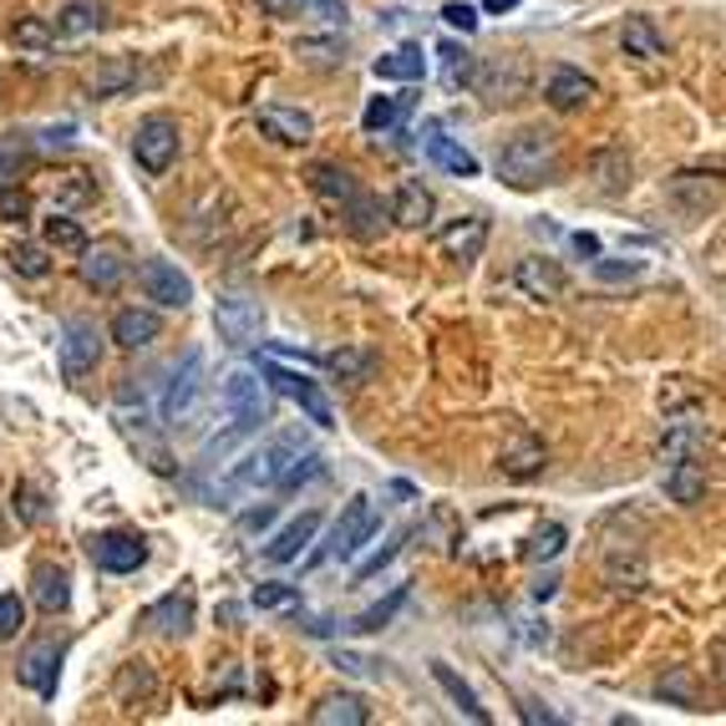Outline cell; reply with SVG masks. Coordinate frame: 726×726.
Returning a JSON list of instances; mask_svg holds the SVG:
<instances>
[{"mask_svg": "<svg viewBox=\"0 0 726 726\" xmlns=\"http://www.w3.org/2000/svg\"><path fill=\"white\" fill-rule=\"evenodd\" d=\"M219 396H224V412H229V432L203 447V463H214V457L234 453L239 442L254 437V432L274 417V396H270V382L260 376V366H234L224 376V392H219Z\"/></svg>", "mask_w": 726, "mask_h": 726, "instance_id": "1", "label": "cell"}, {"mask_svg": "<svg viewBox=\"0 0 726 726\" xmlns=\"http://www.w3.org/2000/svg\"><path fill=\"white\" fill-rule=\"evenodd\" d=\"M498 179L508 189H538V183L559 179V138L548 128H524L513 132L498 148Z\"/></svg>", "mask_w": 726, "mask_h": 726, "instance_id": "2", "label": "cell"}, {"mask_svg": "<svg viewBox=\"0 0 726 726\" xmlns=\"http://www.w3.org/2000/svg\"><path fill=\"white\" fill-rule=\"evenodd\" d=\"M305 453V442L295 437V432H280V437H270L264 447H254V453H244L234 463V473L219 483V498H239V493H260V488H280L285 483V473L295 467V457Z\"/></svg>", "mask_w": 726, "mask_h": 726, "instance_id": "3", "label": "cell"}, {"mask_svg": "<svg viewBox=\"0 0 726 726\" xmlns=\"http://www.w3.org/2000/svg\"><path fill=\"white\" fill-rule=\"evenodd\" d=\"M382 528V508H376V498H366V493H356V498L341 508V518L331 524V538H325L315 554H310V564H325V559H356L361 544H366L371 534Z\"/></svg>", "mask_w": 726, "mask_h": 726, "instance_id": "4", "label": "cell"}, {"mask_svg": "<svg viewBox=\"0 0 726 726\" xmlns=\"http://www.w3.org/2000/svg\"><path fill=\"white\" fill-rule=\"evenodd\" d=\"M179 148H183V132H179V122L168 118V112L143 118V122H138V132H132V158H138V168L153 173V179L179 163Z\"/></svg>", "mask_w": 726, "mask_h": 726, "instance_id": "5", "label": "cell"}, {"mask_svg": "<svg viewBox=\"0 0 726 726\" xmlns=\"http://www.w3.org/2000/svg\"><path fill=\"white\" fill-rule=\"evenodd\" d=\"M57 366L67 376V386H87L102 366V335H97L92 321H72L67 335H61V351H57Z\"/></svg>", "mask_w": 726, "mask_h": 726, "instance_id": "6", "label": "cell"}, {"mask_svg": "<svg viewBox=\"0 0 726 726\" xmlns=\"http://www.w3.org/2000/svg\"><path fill=\"white\" fill-rule=\"evenodd\" d=\"M199 396H203V356H199V351H189L179 366L168 371V386H163V402H158V417H163L168 427H183V422H189V412L199 406Z\"/></svg>", "mask_w": 726, "mask_h": 726, "instance_id": "7", "label": "cell"}, {"mask_svg": "<svg viewBox=\"0 0 726 726\" xmlns=\"http://www.w3.org/2000/svg\"><path fill=\"white\" fill-rule=\"evenodd\" d=\"M214 325H219V341L234 345V351H244V345H260L264 335V305L254 295H219L214 305Z\"/></svg>", "mask_w": 726, "mask_h": 726, "instance_id": "8", "label": "cell"}, {"mask_svg": "<svg viewBox=\"0 0 726 726\" xmlns=\"http://www.w3.org/2000/svg\"><path fill=\"white\" fill-rule=\"evenodd\" d=\"M260 376L274 386L280 396H290V402L305 412L315 427H335V412H331V402H325V392L310 376H300V371H285V366H274V361H260Z\"/></svg>", "mask_w": 726, "mask_h": 726, "instance_id": "9", "label": "cell"}, {"mask_svg": "<svg viewBox=\"0 0 726 726\" xmlns=\"http://www.w3.org/2000/svg\"><path fill=\"white\" fill-rule=\"evenodd\" d=\"M77 274L92 290H118V280L128 274V244L122 239H97V244L87 239L77 250Z\"/></svg>", "mask_w": 726, "mask_h": 726, "instance_id": "10", "label": "cell"}, {"mask_svg": "<svg viewBox=\"0 0 726 726\" xmlns=\"http://www.w3.org/2000/svg\"><path fill=\"white\" fill-rule=\"evenodd\" d=\"M112 422H118L122 437H128L132 447L143 453V463L153 467L158 477H173V473H179V463H173V453H168V442L158 437L153 427H148V406H138V417H132L128 406H112Z\"/></svg>", "mask_w": 726, "mask_h": 726, "instance_id": "11", "label": "cell"}, {"mask_svg": "<svg viewBox=\"0 0 726 726\" xmlns=\"http://www.w3.org/2000/svg\"><path fill=\"white\" fill-rule=\"evenodd\" d=\"M138 285H143L148 300H158V305H168V310L193 305V280L173 260H143L138 264Z\"/></svg>", "mask_w": 726, "mask_h": 726, "instance_id": "12", "label": "cell"}, {"mask_svg": "<svg viewBox=\"0 0 726 726\" xmlns=\"http://www.w3.org/2000/svg\"><path fill=\"white\" fill-rule=\"evenodd\" d=\"M87 559L102 574H138L148 564V544L138 534H92L87 538Z\"/></svg>", "mask_w": 726, "mask_h": 726, "instance_id": "13", "label": "cell"}, {"mask_svg": "<svg viewBox=\"0 0 726 726\" xmlns=\"http://www.w3.org/2000/svg\"><path fill=\"white\" fill-rule=\"evenodd\" d=\"M61 645L57 641H37L31 651L16 661V676H21V686L26 690H37L41 702H51L57 696V680H61Z\"/></svg>", "mask_w": 726, "mask_h": 726, "instance_id": "14", "label": "cell"}, {"mask_svg": "<svg viewBox=\"0 0 726 726\" xmlns=\"http://www.w3.org/2000/svg\"><path fill=\"white\" fill-rule=\"evenodd\" d=\"M488 234H493V224L483 214H463V219H453V224L437 234V250H442V260L473 264L477 254L488 250Z\"/></svg>", "mask_w": 726, "mask_h": 726, "instance_id": "15", "label": "cell"}, {"mask_svg": "<svg viewBox=\"0 0 726 726\" xmlns=\"http://www.w3.org/2000/svg\"><path fill=\"white\" fill-rule=\"evenodd\" d=\"M666 193L690 219H706V214H716V203H722V179H716V173H676V179L666 183Z\"/></svg>", "mask_w": 726, "mask_h": 726, "instance_id": "16", "label": "cell"}, {"mask_svg": "<svg viewBox=\"0 0 726 726\" xmlns=\"http://www.w3.org/2000/svg\"><path fill=\"white\" fill-rule=\"evenodd\" d=\"M513 285L524 290L528 300H559L569 280H564L559 260H548V254H524V260L513 264Z\"/></svg>", "mask_w": 726, "mask_h": 726, "instance_id": "17", "label": "cell"}, {"mask_svg": "<svg viewBox=\"0 0 726 726\" xmlns=\"http://www.w3.org/2000/svg\"><path fill=\"white\" fill-rule=\"evenodd\" d=\"M589 183H595V193H605V199L631 193V183H635L631 153H625V148H595V153H589Z\"/></svg>", "mask_w": 726, "mask_h": 726, "instance_id": "18", "label": "cell"}, {"mask_svg": "<svg viewBox=\"0 0 726 726\" xmlns=\"http://www.w3.org/2000/svg\"><path fill=\"white\" fill-rule=\"evenodd\" d=\"M595 92H599V87L589 82L579 67H554V72H548V82H544V102H548L554 112H579V108H589V102H595Z\"/></svg>", "mask_w": 726, "mask_h": 726, "instance_id": "19", "label": "cell"}, {"mask_svg": "<svg viewBox=\"0 0 726 726\" xmlns=\"http://www.w3.org/2000/svg\"><path fill=\"white\" fill-rule=\"evenodd\" d=\"M706 488H712V477H706V457H676V463H666V493L670 503H680V508H696V503H706Z\"/></svg>", "mask_w": 726, "mask_h": 726, "instance_id": "20", "label": "cell"}, {"mask_svg": "<svg viewBox=\"0 0 726 726\" xmlns=\"http://www.w3.org/2000/svg\"><path fill=\"white\" fill-rule=\"evenodd\" d=\"M143 625L153 635H163V641H179V635H189V625H193V595H189V589H173V595L153 599V605L143 609Z\"/></svg>", "mask_w": 726, "mask_h": 726, "instance_id": "21", "label": "cell"}, {"mask_svg": "<svg viewBox=\"0 0 726 726\" xmlns=\"http://www.w3.org/2000/svg\"><path fill=\"white\" fill-rule=\"evenodd\" d=\"M260 132L264 138H274V143L285 148H305L310 138H315V118L300 108H280V102H270V108H260Z\"/></svg>", "mask_w": 726, "mask_h": 726, "instance_id": "22", "label": "cell"}, {"mask_svg": "<svg viewBox=\"0 0 726 726\" xmlns=\"http://www.w3.org/2000/svg\"><path fill=\"white\" fill-rule=\"evenodd\" d=\"M315 534H321V513L305 508L300 518H290V524L280 528V534H274L270 544H264V559H270V564H290V559H300V554H305V548L315 544Z\"/></svg>", "mask_w": 726, "mask_h": 726, "instance_id": "23", "label": "cell"}, {"mask_svg": "<svg viewBox=\"0 0 726 726\" xmlns=\"http://www.w3.org/2000/svg\"><path fill=\"white\" fill-rule=\"evenodd\" d=\"M548 463L544 453V442L534 437V432H513L508 442H503V453H498V467L513 477V483H528V477H538Z\"/></svg>", "mask_w": 726, "mask_h": 726, "instance_id": "24", "label": "cell"}, {"mask_svg": "<svg viewBox=\"0 0 726 726\" xmlns=\"http://www.w3.org/2000/svg\"><path fill=\"white\" fill-rule=\"evenodd\" d=\"M432 214H437V199H432V189H422L417 179H406L402 189L392 193V203H386V219L402 229H427Z\"/></svg>", "mask_w": 726, "mask_h": 726, "instance_id": "25", "label": "cell"}, {"mask_svg": "<svg viewBox=\"0 0 726 726\" xmlns=\"http://www.w3.org/2000/svg\"><path fill=\"white\" fill-rule=\"evenodd\" d=\"M158 335H163V321H158L153 310L128 305V310H118V315H112V341H118L122 351H148Z\"/></svg>", "mask_w": 726, "mask_h": 726, "instance_id": "26", "label": "cell"}, {"mask_svg": "<svg viewBox=\"0 0 726 726\" xmlns=\"http://www.w3.org/2000/svg\"><path fill=\"white\" fill-rule=\"evenodd\" d=\"M371 706L361 702L356 690H335V696H321L310 706V726H366Z\"/></svg>", "mask_w": 726, "mask_h": 726, "instance_id": "27", "label": "cell"}, {"mask_svg": "<svg viewBox=\"0 0 726 726\" xmlns=\"http://www.w3.org/2000/svg\"><path fill=\"white\" fill-rule=\"evenodd\" d=\"M31 599H37L47 615H67V605H72V579H67V569H61V564H37V574H31Z\"/></svg>", "mask_w": 726, "mask_h": 726, "instance_id": "28", "label": "cell"}, {"mask_svg": "<svg viewBox=\"0 0 726 726\" xmlns=\"http://www.w3.org/2000/svg\"><path fill=\"white\" fill-rule=\"evenodd\" d=\"M619 47H625V57L655 61V57H666V31H661L651 16H625V26H619Z\"/></svg>", "mask_w": 726, "mask_h": 726, "instance_id": "29", "label": "cell"}, {"mask_svg": "<svg viewBox=\"0 0 726 726\" xmlns=\"http://www.w3.org/2000/svg\"><path fill=\"white\" fill-rule=\"evenodd\" d=\"M321 366L331 371L335 382L361 386V382H371V376H376V351H371V345H341V351H331Z\"/></svg>", "mask_w": 726, "mask_h": 726, "instance_id": "30", "label": "cell"}, {"mask_svg": "<svg viewBox=\"0 0 726 726\" xmlns=\"http://www.w3.org/2000/svg\"><path fill=\"white\" fill-rule=\"evenodd\" d=\"M345 209V229L356 239H382V229H386V203L376 199V193H351V199L341 203Z\"/></svg>", "mask_w": 726, "mask_h": 726, "instance_id": "31", "label": "cell"}, {"mask_svg": "<svg viewBox=\"0 0 726 726\" xmlns=\"http://www.w3.org/2000/svg\"><path fill=\"white\" fill-rule=\"evenodd\" d=\"M432 680H437V686L447 690V696H453V706L467 716V722H477V726H488V722H493V716H488V706L477 702V690L467 686V680L457 676V670L447 666V661H432Z\"/></svg>", "mask_w": 726, "mask_h": 726, "instance_id": "32", "label": "cell"}, {"mask_svg": "<svg viewBox=\"0 0 726 726\" xmlns=\"http://www.w3.org/2000/svg\"><path fill=\"white\" fill-rule=\"evenodd\" d=\"M427 158L442 173H453V179H477V158L467 153L457 138H447V132H437V128L427 132Z\"/></svg>", "mask_w": 726, "mask_h": 726, "instance_id": "33", "label": "cell"}, {"mask_svg": "<svg viewBox=\"0 0 726 726\" xmlns=\"http://www.w3.org/2000/svg\"><path fill=\"white\" fill-rule=\"evenodd\" d=\"M102 26H108V11H102L97 0H72V6H61L57 11L51 31H57V37H92Z\"/></svg>", "mask_w": 726, "mask_h": 726, "instance_id": "34", "label": "cell"}, {"mask_svg": "<svg viewBox=\"0 0 726 726\" xmlns=\"http://www.w3.org/2000/svg\"><path fill=\"white\" fill-rule=\"evenodd\" d=\"M371 72L382 77V82H422L427 77V57H422V47H396L386 57H376Z\"/></svg>", "mask_w": 726, "mask_h": 726, "instance_id": "35", "label": "cell"}, {"mask_svg": "<svg viewBox=\"0 0 726 726\" xmlns=\"http://www.w3.org/2000/svg\"><path fill=\"white\" fill-rule=\"evenodd\" d=\"M645 579H651V569H645L641 554H619L615 548V554L605 559V584L615 589V595H641Z\"/></svg>", "mask_w": 726, "mask_h": 726, "instance_id": "36", "label": "cell"}, {"mask_svg": "<svg viewBox=\"0 0 726 726\" xmlns=\"http://www.w3.org/2000/svg\"><path fill=\"white\" fill-rule=\"evenodd\" d=\"M41 244H47L51 254H77L87 244V229L77 224L67 209H51V219L41 224Z\"/></svg>", "mask_w": 726, "mask_h": 726, "instance_id": "37", "label": "cell"}, {"mask_svg": "<svg viewBox=\"0 0 726 726\" xmlns=\"http://www.w3.org/2000/svg\"><path fill=\"white\" fill-rule=\"evenodd\" d=\"M260 11L274 21H295V16H325V21H341L345 0H260Z\"/></svg>", "mask_w": 726, "mask_h": 726, "instance_id": "38", "label": "cell"}, {"mask_svg": "<svg viewBox=\"0 0 726 726\" xmlns=\"http://www.w3.org/2000/svg\"><path fill=\"white\" fill-rule=\"evenodd\" d=\"M310 189L321 193V199H331V203H345L351 193H356V179H351V168H341V163H310Z\"/></svg>", "mask_w": 726, "mask_h": 726, "instance_id": "39", "label": "cell"}, {"mask_svg": "<svg viewBox=\"0 0 726 726\" xmlns=\"http://www.w3.org/2000/svg\"><path fill=\"white\" fill-rule=\"evenodd\" d=\"M6 264H11L21 280H47L51 274V250L47 244H31V239H16L11 250H6Z\"/></svg>", "mask_w": 726, "mask_h": 726, "instance_id": "40", "label": "cell"}, {"mask_svg": "<svg viewBox=\"0 0 726 726\" xmlns=\"http://www.w3.org/2000/svg\"><path fill=\"white\" fill-rule=\"evenodd\" d=\"M153 690H158V676H153V666H148V661H128V666L118 670V702L122 706L148 702Z\"/></svg>", "mask_w": 726, "mask_h": 726, "instance_id": "41", "label": "cell"}, {"mask_svg": "<svg viewBox=\"0 0 726 726\" xmlns=\"http://www.w3.org/2000/svg\"><path fill=\"white\" fill-rule=\"evenodd\" d=\"M437 57H442V82H447V92H457V87H473V72H477L473 51L457 47V41H442Z\"/></svg>", "mask_w": 726, "mask_h": 726, "instance_id": "42", "label": "cell"}, {"mask_svg": "<svg viewBox=\"0 0 726 726\" xmlns=\"http://www.w3.org/2000/svg\"><path fill=\"white\" fill-rule=\"evenodd\" d=\"M564 544H569V528L564 524H538L534 534H528V544H524V559L528 564H548V559H559L564 554Z\"/></svg>", "mask_w": 726, "mask_h": 726, "instance_id": "43", "label": "cell"}, {"mask_svg": "<svg viewBox=\"0 0 726 726\" xmlns=\"http://www.w3.org/2000/svg\"><path fill=\"white\" fill-rule=\"evenodd\" d=\"M402 605H406V584H396L392 595H386V599H376V605H371V609H361V615L351 619L345 631H356V635H376V631H382V625H392V615H396V609H402Z\"/></svg>", "mask_w": 726, "mask_h": 726, "instance_id": "44", "label": "cell"}, {"mask_svg": "<svg viewBox=\"0 0 726 726\" xmlns=\"http://www.w3.org/2000/svg\"><path fill=\"white\" fill-rule=\"evenodd\" d=\"M11 47L16 51H51L57 47V31H51L47 16H21V21L11 26Z\"/></svg>", "mask_w": 726, "mask_h": 726, "instance_id": "45", "label": "cell"}, {"mask_svg": "<svg viewBox=\"0 0 726 726\" xmlns=\"http://www.w3.org/2000/svg\"><path fill=\"white\" fill-rule=\"evenodd\" d=\"M132 82H138V67L122 61V57H112L108 67H97L92 72V92L97 97H112V92H122V87H132Z\"/></svg>", "mask_w": 726, "mask_h": 726, "instance_id": "46", "label": "cell"}, {"mask_svg": "<svg viewBox=\"0 0 726 726\" xmlns=\"http://www.w3.org/2000/svg\"><path fill=\"white\" fill-rule=\"evenodd\" d=\"M87 199H97L92 173H67V183H51V209H77Z\"/></svg>", "mask_w": 726, "mask_h": 726, "instance_id": "47", "label": "cell"}, {"mask_svg": "<svg viewBox=\"0 0 726 726\" xmlns=\"http://www.w3.org/2000/svg\"><path fill=\"white\" fill-rule=\"evenodd\" d=\"M645 264L641 260H605V254H595V280L599 285H631V280H641Z\"/></svg>", "mask_w": 726, "mask_h": 726, "instance_id": "48", "label": "cell"}, {"mask_svg": "<svg viewBox=\"0 0 726 726\" xmlns=\"http://www.w3.org/2000/svg\"><path fill=\"white\" fill-rule=\"evenodd\" d=\"M406 534H412V528H396V534L392 538H386V544L382 548H376V554H371V559L366 564H356V584H371V579H376V574H382L386 569V564H392L396 559V554H402V538Z\"/></svg>", "mask_w": 726, "mask_h": 726, "instance_id": "49", "label": "cell"}, {"mask_svg": "<svg viewBox=\"0 0 726 726\" xmlns=\"http://www.w3.org/2000/svg\"><path fill=\"white\" fill-rule=\"evenodd\" d=\"M11 508H16V518H21V524H41V518H47V498H41L37 483H16Z\"/></svg>", "mask_w": 726, "mask_h": 726, "instance_id": "50", "label": "cell"}, {"mask_svg": "<svg viewBox=\"0 0 726 726\" xmlns=\"http://www.w3.org/2000/svg\"><path fill=\"white\" fill-rule=\"evenodd\" d=\"M295 605H300L295 584H280V579L254 584V609H295Z\"/></svg>", "mask_w": 726, "mask_h": 726, "instance_id": "51", "label": "cell"}, {"mask_svg": "<svg viewBox=\"0 0 726 726\" xmlns=\"http://www.w3.org/2000/svg\"><path fill=\"white\" fill-rule=\"evenodd\" d=\"M396 118H402V102H396V97H371L366 112H361V128H366V132H386Z\"/></svg>", "mask_w": 726, "mask_h": 726, "instance_id": "52", "label": "cell"}, {"mask_svg": "<svg viewBox=\"0 0 726 726\" xmlns=\"http://www.w3.org/2000/svg\"><path fill=\"white\" fill-rule=\"evenodd\" d=\"M21 625H26V599L21 595H0V641L21 635Z\"/></svg>", "mask_w": 726, "mask_h": 726, "instance_id": "53", "label": "cell"}, {"mask_svg": "<svg viewBox=\"0 0 726 726\" xmlns=\"http://www.w3.org/2000/svg\"><path fill=\"white\" fill-rule=\"evenodd\" d=\"M31 219V199L21 189H0V224H26Z\"/></svg>", "mask_w": 726, "mask_h": 726, "instance_id": "54", "label": "cell"}, {"mask_svg": "<svg viewBox=\"0 0 726 726\" xmlns=\"http://www.w3.org/2000/svg\"><path fill=\"white\" fill-rule=\"evenodd\" d=\"M442 21L457 26L463 37H473V31H477V11L467 6V0H447V6H442Z\"/></svg>", "mask_w": 726, "mask_h": 726, "instance_id": "55", "label": "cell"}, {"mask_svg": "<svg viewBox=\"0 0 726 726\" xmlns=\"http://www.w3.org/2000/svg\"><path fill=\"white\" fill-rule=\"evenodd\" d=\"M655 696H670V702H680L686 712H696V690H690V680H686V676L661 680V686H655Z\"/></svg>", "mask_w": 726, "mask_h": 726, "instance_id": "56", "label": "cell"}, {"mask_svg": "<svg viewBox=\"0 0 726 726\" xmlns=\"http://www.w3.org/2000/svg\"><path fill=\"white\" fill-rule=\"evenodd\" d=\"M274 524V503H260V508H250L244 518H239V528L244 534H254V528H270Z\"/></svg>", "mask_w": 726, "mask_h": 726, "instance_id": "57", "label": "cell"}, {"mask_svg": "<svg viewBox=\"0 0 726 726\" xmlns=\"http://www.w3.org/2000/svg\"><path fill=\"white\" fill-rule=\"evenodd\" d=\"M554 589H559V574H554V569L534 579V599H554Z\"/></svg>", "mask_w": 726, "mask_h": 726, "instance_id": "58", "label": "cell"}, {"mask_svg": "<svg viewBox=\"0 0 726 726\" xmlns=\"http://www.w3.org/2000/svg\"><path fill=\"white\" fill-rule=\"evenodd\" d=\"M16 173H21V158L0 153V183H16Z\"/></svg>", "mask_w": 726, "mask_h": 726, "instance_id": "59", "label": "cell"}, {"mask_svg": "<svg viewBox=\"0 0 726 726\" xmlns=\"http://www.w3.org/2000/svg\"><path fill=\"white\" fill-rule=\"evenodd\" d=\"M574 250H579V254H589V260H595V254H599V239H595V234H574Z\"/></svg>", "mask_w": 726, "mask_h": 726, "instance_id": "60", "label": "cell"}, {"mask_svg": "<svg viewBox=\"0 0 726 726\" xmlns=\"http://www.w3.org/2000/svg\"><path fill=\"white\" fill-rule=\"evenodd\" d=\"M518 0H483V11H493V16H503V11H513Z\"/></svg>", "mask_w": 726, "mask_h": 726, "instance_id": "61", "label": "cell"}, {"mask_svg": "<svg viewBox=\"0 0 726 726\" xmlns=\"http://www.w3.org/2000/svg\"><path fill=\"white\" fill-rule=\"evenodd\" d=\"M524 722H554V716H548V712H538V706L528 702V706H524Z\"/></svg>", "mask_w": 726, "mask_h": 726, "instance_id": "62", "label": "cell"}]
</instances>
